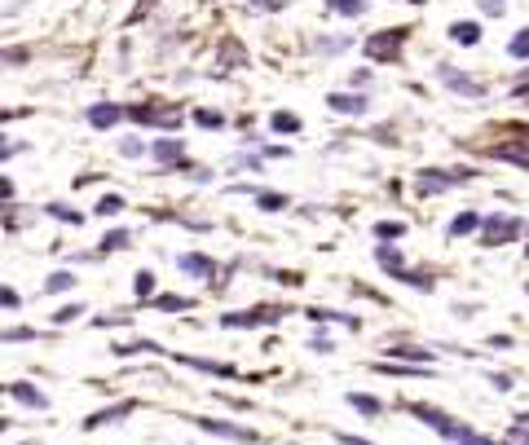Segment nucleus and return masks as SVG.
<instances>
[{
	"instance_id": "f257e3e1",
	"label": "nucleus",
	"mask_w": 529,
	"mask_h": 445,
	"mask_svg": "<svg viewBox=\"0 0 529 445\" xmlns=\"http://www.w3.org/2000/svg\"><path fill=\"white\" fill-rule=\"evenodd\" d=\"M415 415L423 419V424H432L441 437H450V441H459V445H490L486 437H477V433H468L463 424H454V419H446L441 410H432V406H415Z\"/></svg>"
},
{
	"instance_id": "f03ea898",
	"label": "nucleus",
	"mask_w": 529,
	"mask_h": 445,
	"mask_svg": "<svg viewBox=\"0 0 529 445\" xmlns=\"http://www.w3.org/2000/svg\"><path fill=\"white\" fill-rule=\"evenodd\" d=\"M468 177H472L468 168H459V172H423L419 177V195H441V190H450V186H459Z\"/></svg>"
},
{
	"instance_id": "7ed1b4c3",
	"label": "nucleus",
	"mask_w": 529,
	"mask_h": 445,
	"mask_svg": "<svg viewBox=\"0 0 529 445\" xmlns=\"http://www.w3.org/2000/svg\"><path fill=\"white\" fill-rule=\"evenodd\" d=\"M517 234H521V221H517V217H490V221H486V242H490V247L512 242Z\"/></svg>"
},
{
	"instance_id": "20e7f679",
	"label": "nucleus",
	"mask_w": 529,
	"mask_h": 445,
	"mask_svg": "<svg viewBox=\"0 0 529 445\" xmlns=\"http://www.w3.org/2000/svg\"><path fill=\"white\" fill-rule=\"evenodd\" d=\"M441 84H450V89L463 93V98H481V93H486L481 80H468V75H459V71H450V67H441Z\"/></svg>"
},
{
	"instance_id": "39448f33",
	"label": "nucleus",
	"mask_w": 529,
	"mask_h": 445,
	"mask_svg": "<svg viewBox=\"0 0 529 445\" xmlns=\"http://www.w3.org/2000/svg\"><path fill=\"white\" fill-rule=\"evenodd\" d=\"M203 433H217V437H234V441H257L252 428H234V424H221V419H199Z\"/></svg>"
},
{
	"instance_id": "423d86ee",
	"label": "nucleus",
	"mask_w": 529,
	"mask_h": 445,
	"mask_svg": "<svg viewBox=\"0 0 529 445\" xmlns=\"http://www.w3.org/2000/svg\"><path fill=\"white\" fill-rule=\"evenodd\" d=\"M9 397L22 401V406H31V410H44V406H49V397H44L40 388H27V384H9Z\"/></svg>"
},
{
	"instance_id": "0eeeda50",
	"label": "nucleus",
	"mask_w": 529,
	"mask_h": 445,
	"mask_svg": "<svg viewBox=\"0 0 529 445\" xmlns=\"http://www.w3.org/2000/svg\"><path fill=\"white\" fill-rule=\"evenodd\" d=\"M327 102H331V111L340 115H367V98H358V93H331Z\"/></svg>"
},
{
	"instance_id": "6e6552de",
	"label": "nucleus",
	"mask_w": 529,
	"mask_h": 445,
	"mask_svg": "<svg viewBox=\"0 0 529 445\" xmlns=\"http://www.w3.org/2000/svg\"><path fill=\"white\" fill-rule=\"evenodd\" d=\"M397 49H401V31H397V36H375V40L367 44L371 58H397Z\"/></svg>"
},
{
	"instance_id": "1a4fd4ad",
	"label": "nucleus",
	"mask_w": 529,
	"mask_h": 445,
	"mask_svg": "<svg viewBox=\"0 0 529 445\" xmlns=\"http://www.w3.org/2000/svg\"><path fill=\"white\" fill-rule=\"evenodd\" d=\"M120 107H93V111H89V123H93V128H111V123H120Z\"/></svg>"
},
{
	"instance_id": "9d476101",
	"label": "nucleus",
	"mask_w": 529,
	"mask_h": 445,
	"mask_svg": "<svg viewBox=\"0 0 529 445\" xmlns=\"http://www.w3.org/2000/svg\"><path fill=\"white\" fill-rule=\"evenodd\" d=\"M177 265H181L186 274H212V260H208V256H194V251L177 256Z\"/></svg>"
},
{
	"instance_id": "9b49d317",
	"label": "nucleus",
	"mask_w": 529,
	"mask_h": 445,
	"mask_svg": "<svg viewBox=\"0 0 529 445\" xmlns=\"http://www.w3.org/2000/svg\"><path fill=\"white\" fill-rule=\"evenodd\" d=\"M132 119H146V123H177V111H150V107H132Z\"/></svg>"
},
{
	"instance_id": "f8f14e48",
	"label": "nucleus",
	"mask_w": 529,
	"mask_h": 445,
	"mask_svg": "<svg viewBox=\"0 0 529 445\" xmlns=\"http://www.w3.org/2000/svg\"><path fill=\"white\" fill-rule=\"evenodd\" d=\"M450 36H454L459 44H477V40H481V27H477V22H454Z\"/></svg>"
},
{
	"instance_id": "ddd939ff",
	"label": "nucleus",
	"mask_w": 529,
	"mask_h": 445,
	"mask_svg": "<svg viewBox=\"0 0 529 445\" xmlns=\"http://www.w3.org/2000/svg\"><path fill=\"white\" fill-rule=\"evenodd\" d=\"M327 9L331 13H344V18H358L367 9V0H327Z\"/></svg>"
},
{
	"instance_id": "4468645a",
	"label": "nucleus",
	"mask_w": 529,
	"mask_h": 445,
	"mask_svg": "<svg viewBox=\"0 0 529 445\" xmlns=\"http://www.w3.org/2000/svg\"><path fill=\"white\" fill-rule=\"evenodd\" d=\"M154 159H163V163H172V159H181V141H172V137H163V141L154 146Z\"/></svg>"
},
{
	"instance_id": "2eb2a0df",
	"label": "nucleus",
	"mask_w": 529,
	"mask_h": 445,
	"mask_svg": "<svg viewBox=\"0 0 529 445\" xmlns=\"http://www.w3.org/2000/svg\"><path fill=\"white\" fill-rule=\"evenodd\" d=\"M477 225H481V217H477V212H463V217H454V221H450V234L459 238V234H472Z\"/></svg>"
},
{
	"instance_id": "dca6fc26",
	"label": "nucleus",
	"mask_w": 529,
	"mask_h": 445,
	"mask_svg": "<svg viewBox=\"0 0 529 445\" xmlns=\"http://www.w3.org/2000/svg\"><path fill=\"white\" fill-rule=\"evenodd\" d=\"M120 212H124V199H120V195H102L98 217H120Z\"/></svg>"
},
{
	"instance_id": "f3484780",
	"label": "nucleus",
	"mask_w": 529,
	"mask_h": 445,
	"mask_svg": "<svg viewBox=\"0 0 529 445\" xmlns=\"http://www.w3.org/2000/svg\"><path fill=\"white\" fill-rule=\"evenodd\" d=\"M503 445H529V415H525V419H517V428L508 433V441H503Z\"/></svg>"
},
{
	"instance_id": "a211bd4d",
	"label": "nucleus",
	"mask_w": 529,
	"mask_h": 445,
	"mask_svg": "<svg viewBox=\"0 0 529 445\" xmlns=\"http://www.w3.org/2000/svg\"><path fill=\"white\" fill-rule=\"evenodd\" d=\"M296 128H300V119H296V115H273V132H296Z\"/></svg>"
},
{
	"instance_id": "6ab92c4d",
	"label": "nucleus",
	"mask_w": 529,
	"mask_h": 445,
	"mask_svg": "<svg viewBox=\"0 0 529 445\" xmlns=\"http://www.w3.org/2000/svg\"><path fill=\"white\" fill-rule=\"evenodd\" d=\"M71 282H75V274H67V269H58V274L49 278V291H67Z\"/></svg>"
},
{
	"instance_id": "aec40b11",
	"label": "nucleus",
	"mask_w": 529,
	"mask_h": 445,
	"mask_svg": "<svg viewBox=\"0 0 529 445\" xmlns=\"http://www.w3.org/2000/svg\"><path fill=\"white\" fill-rule=\"evenodd\" d=\"M349 401H353L362 415H380V401H375V397H362V393H358V397H349Z\"/></svg>"
},
{
	"instance_id": "412c9836",
	"label": "nucleus",
	"mask_w": 529,
	"mask_h": 445,
	"mask_svg": "<svg viewBox=\"0 0 529 445\" xmlns=\"http://www.w3.org/2000/svg\"><path fill=\"white\" fill-rule=\"evenodd\" d=\"M102 247H107V251H115V247H129V234H124V229H115V234H107V238H102Z\"/></svg>"
},
{
	"instance_id": "4be33fe9",
	"label": "nucleus",
	"mask_w": 529,
	"mask_h": 445,
	"mask_svg": "<svg viewBox=\"0 0 529 445\" xmlns=\"http://www.w3.org/2000/svg\"><path fill=\"white\" fill-rule=\"evenodd\" d=\"M154 305H159V309H190V300H186V296H159Z\"/></svg>"
},
{
	"instance_id": "5701e85b",
	"label": "nucleus",
	"mask_w": 529,
	"mask_h": 445,
	"mask_svg": "<svg viewBox=\"0 0 529 445\" xmlns=\"http://www.w3.org/2000/svg\"><path fill=\"white\" fill-rule=\"evenodd\" d=\"M512 58H529V31H521V36L512 40Z\"/></svg>"
},
{
	"instance_id": "b1692460",
	"label": "nucleus",
	"mask_w": 529,
	"mask_h": 445,
	"mask_svg": "<svg viewBox=\"0 0 529 445\" xmlns=\"http://www.w3.org/2000/svg\"><path fill=\"white\" fill-rule=\"evenodd\" d=\"M154 291V274H137V296H150Z\"/></svg>"
},
{
	"instance_id": "393cba45",
	"label": "nucleus",
	"mask_w": 529,
	"mask_h": 445,
	"mask_svg": "<svg viewBox=\"0 0 529 445\" xmlns=\"http://www.w3.org/2000/svg\"><path fill=\"white\" fill-rule=\"evenodd\" d=\"M375 234H380V238H401V225H389V221H380V225H375Z\"/></svg>"
},
{
	"instance_id": "a878e982",
	"label": "nucleus",
	"mask_w": 529,
	"mask_h": 445,
	"mask_svg": "<svg viewBox=\"0 0 529 445\" xmlns=\"http://www.w3.org/2000/svg\"><path fill=\"white\" fill-rule=\"evenodd\" d=\"M261 208L264 212H278V208H287V199H278V195H261Z\"/></svg>"
},
{
	"instance_id": "bb28decb",
	"label": "nucleus",
	"mask_w": 529,
	"mask_h": 445,
	"mask_svg": "<svg viewBox=\"0 0 529 445\" xmlns=\"http://www.w3.org/2000/svg\"><path fill=\"white\" fill-rule=\"evenodd\" d=\"M194 119H199L203 128H221V115H217V111H199Z\"/></svg>"
},
{
	"instance_id": "cd10ccee",
	"label": "nucleus",
	"mask_w": 529,
	"mask_h": 445,
	"mask_svg": "<svg viewBox=\"0 0 529 445\" xmlns=\"http://www.w3.org/2000/svg\"><path fill=\"white\" fill-rule=\"evenodd\" d=\"M120 150H124L129 159H137V155H146V146H141V141H120Z\"/></svg>"
},
{
	"instance_id": "c85d7f7f",
	"label": "nucleus",
	"mask_w": 529,
	"mask_h": 445,
	"mask_svg": "<svg viewBox=\"0 0 529 445\" xmlns=\"http://www.w3.org/2000/svg\"><path fill=\"white\" fill-rule=\"evenodd\" d=\"M380 265H393V269H397V265H401V256H397L393 247H380Z\"/></svg>"
},
{
	"instance_id": "c756f323",
	"label": "nucleus",
	"mask_w": 529,
	"mask_h": 445,
	"mask_svg": "<svg viewBox=\"0 0 529 445\" xmlns=\"http://www.w3.org/2000/svg\"><path fill=\"white\" fill-rule=\"evenodd\" d=\"M75 314H84V309H80V305H71V309H62V314H53V318H58V322H71Z\"/></svg>"
},
{
	"instance_id": "7c9ffc66",
	"label": "nucleus",
	"mask_w": 529,
	"mask_h": 445,
	"mask_svg": "<svg viewBox=\"0 0 529 445\" xmlns=\"http://www.w3.org/2000/svg\"><path fill=\"white\" fill-rule=\"evenodd\" d=\"M486 13H503V0H486Z\"/></svg>"
},
{
	"instance_id": "2f4dec72",
	"label": "nucleus",
	"mask_w": 529,
	"mask_h": 445,
	"mask_svg": "<svg viewBox=\"0 0 529 445\" xmlns=\"http://www.w3.org/2000/svg\"><path fill=\"white\" fill-rule=\"evenodd\" d=\"M344 445H371V441H362V437H340Z\"/></svg>"
},
{
	"instance_id": "473e14b6",
	"label": "nucleus",
	"mask_w": 529,
	"mask_h": 445,
	"mask_svg": "<svg viewBox=\"0 0 529 445\" xmlns=\"http://www.w3.org/2000/svg\"><path fill=\"white\" fill-rule=\"evenodd\" d=\"M525 247H529V242H525Z\"/></svg>"
}]
</instances>
